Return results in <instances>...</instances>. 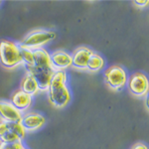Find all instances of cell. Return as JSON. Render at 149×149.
Returning <instances> with one entry per match:
<instances>
[{
	"mask_svg": "<svg viewBox=\"0 0 149 149\" xmlns=\"http://www.w3.org/2000/svg\"><path fill=\"white\" fill-rule=\"evenodd\" d=\"M133 3L135 4V5H137L138 7H144L148 4V1L147 0H144V1H137V0H136V1H134Z\"/></svg>",
	"mask_w": 149,
	"mask_h": 149,
	"instance_id": "ffe728a7",
	"label": "cell"
},
{
	"mask_svg": "<svg viewBox=\"0 0 149 149\" xmlns=\"http://www.w3.org/2000/svg\"><path fill=\"white\" fill-rule=\"evenodd\" d=\"M46 122V118L38 112L31 111L22 115L20 123L22 124L25 131H34L41 128Z\"/></svg>",
	"mask_w": 149,
	"mask_h": 149,
	"instance_id": "52a82bcc",
	"label": "cell"
},
{
	"mask_svg": "<svg viewBox=\"0 0 149 149\" xmlns=\"http://www.w3.org/2000/svg\"><path fill=\"white\" fill-rule=\"evenodd\" d=\"M7 127H8V130L12 131L16 135H18L19 138L23 141V139L25 138L26 135V131L20 122H7Z\"/></svg>",
	"mask_w": 149,
	"mask_h": 149,
	"instance_id": "9a60e30c",
	"label": "cell"
},
{
	"mask_svg": "<svg viewBox=\"0 0 149 149\" xmlns=\"http://www.w3.org/2000/svg\"><path fill=\"white\" fill-rule=\"evenodd\" d=\"M8 131V127H7V122L1 120L0 121V137L3 135L5 132Z\"/></svg>",
	"mask_w": 149,
	"mask_h": 149,
	"instance_id": "ac0fdd59",
	"label": "cell"
},
{
	"mask_svg": "<svg viewBox=\"0 0 149 149\" xmlns=\"http://www.w3.org/2000/svg\"><path fill=\"white\" fill-rule=\"evenodd\" d=\"M93 52L86 47H81L73 53L72 56V67L78 70H86L88 62Z\"/></svg>",
	"mask_w": 149,
	"mask_h": 149,
	"instance_id": "30bf717a",
	"label": "cell"
},
{
	"mask_svg": "<svg viewBox=\"0 0 149 149\" xmlns=\"http://www.w3.org/2000/svg\"><path fill=\"white\" fill-rule=\"evenodd\" d=\"M18 141H22V140L19 138L18 135H16L15 133H13V132L10 131V130L5 132V133L0 137V142H2V143L10 144V143L18 142Z\"/></svg>",
	"mask_w": 149,
	"mask_h": 149,
	"instance_id": "2e32d148",
	"label": "cell"
},
{
	"mask_svg": "<svg viewBox=\"0 0 149 149\" xmlns=\"http://www.w3.org/2000/svg\"><path fill=\"white\" fill-rule=\"evenodd\" d=\"M0 117L5 122H20L22 113L16 109L11 102L0 100Z\"/></svg>",
	"mask_w": 149,
	"mask_h": 149,
	"instance_id": "9c48e42d",
	"label": "cell"
},
{
	"mask_svg": "<svg viewBox=\"0 0 149 149\" xmlns=\"http://www.w3.org/2000/svg\"><path fill=\"white\" fill-rule=\"evenodd\" d=\"M128 90L135 97H145L148 93V80L147 77L142 73H135L131 74L127 81Z\"/></svg>",
	"mask_w": 149,
	"mask_h": 149,
	"instance_id": "8992f818",
	"label": "cell"
},
{
	"mask_svg": "<svg viewBox=\"0 0 149 149\" xmlns=\"http://www.w3.org/2000/svg\"><path fill=\"white\" fill-rule=\"evenodd\" d=\"M56 38V33L54 31L50 30H35L33 32L29 33L22 42L19 44L29 48L32 51L36 49H40L43 46L49 43L50 41L54 40Z\"/></svg>",
	"mask_w": 149,
	"mask_h": 149,
	"instance_id": "277c9868",
	"label": "cell"
},
{
	"mask_svg": "<svg viewBox=\"0 0 149 149\" xmlns=\"http://www.w3.org/2000/svg\"><path fill=\"white\" fill-rule=\"evenodd\" d=\"M0 63L6 69H13L23 64L18 44L8 40L0 42Z\"/></svg>",
	"mask_w": 149,
	"mask_h": 149,
	"instance_id": "3957f363",
	"label": "cell"
},
{
	"mask_svg": "<svg viewBox=\"0 0 149 149\" xmlns=\"http://www.w3.org/2000/svg\"><path fill=\"white\" fill-rule=\"evenodd\" d=\"M19 50H20V54L22 57L23 64L25 67H32L34 66V56H33V51L29 48L23 46L21 44H18Z\"/></svg>",
	"mask_w": 149,
	"mask_h": 149,
	"instance_id": "5bb4252c",
	"label": "cell"
},
{
	"mask_svg": "<svg viewBox=\"0 0 149 149\" xmlns=\"http://www.w3.org/2000/svg\"><path fill=\"white\" fill-rule=\"evenodd\" d=\"M23 146L24 145H23L22 141H18V142L10 143V144L0 142V149H21Z\"/></svg>",
	"mask_w": 149,
	"mask_h": 149,
	"instance_id": "e0dca14e",
	"label": "cell"
},
{
	"mask_svg": "<svg viewBox=\"0 0 149 149\" xmlns=\"http://www.w3.org/2000/svg\"><path fill=\"white\" fill-rule=\"evenodd\" d=\"M21 91L27 93L30 97L37 95L39 92V88H38L37 81L30 74H26V76L24 77L22 83H21Z\"/></svg>",
	"mask_w": 149,
	"mask_h": 149,
	"instance_id": "7c38bea8",
	"label": "cell"
},
{
	"mask_svg": "<svg viewBox=\"0 0 149 149\" xmlns=\"http://www.w3.org/2000/svg\"><path fill=\"white\" fill-rule=\"evenodd\" d=\"M104 81L109 88L113 91H120L126 86V72L120 66H111L107 69L104 73Z\"/></svg>",
	"mask_w": 149,
	"mask_h": 149,
	"instance_id": "5b68a950",
	"label": "cell"
},
{
	"mask_svg": "<svg viewBox=\"0 0 149 149\" xmlns=\"http://www.w3.org/2000/svg\"><path fill=\"white\" fill-rule=\"evenodd\" d=\"M50 59L54 70L56 72H62L72 67V56L69 53L59 50L50 54Z\"/></svg>",
	"mask_w": 149,
	"mask_h": 149,
	"instance_id": "ba28073f",
	"label": "cell"
},
{
	"mask_svg": "<svg viewBox=\"0 0 149 149\" xmlns=\"http://www.w3.org/2000/svg\"><path fill=\"white\" fill-rule=\"evenodd\" d=\"M67 79L66 72H56L52 77L48 88L49 102L57 109H63L71 100V93L67 86Z\"/></svg>",
	"mask_w": 149,
	"mask_h": 149,
	"instance_id": "7a4b0ae2",
	"label": "cell"
},
{
	"mask_svg": "<svg viewBox=\"0 0 149 149\" xmlns=\"http://www.w3.org/2000/svg\"><path fill=\"white\" fill-rule=\"evenodd\" d=\"M10 102L16 109L22 112L27 110L31 107V104H32V97H30L27 93L22 92L21 90H19L13 93Z\"/></svg>",
	"mask_w": 149,
	"mask_h": 149,
	"instance_id": "8fae6325",
	"label": "cell"
},
{
	"mask_svg": "<svg viewBox=\"0 0 149 149\" xmlns=\"http://www.w3.org/2000/svg\"><path fill=\"white\" fill-rule=\"evenodd\" d=\"M33 56H34V66L26 67L27 73L30 74L36 80L39 91L47 92L52 77L56 73L52 66L50 54L46 49L40 48L33 51Z\"/></svg>",
	"mask_w": 149,
	"mask_h": 149,
	"instance_id": "6da1fadb",
	"label": "cell"
},
{
	"mask_svg": "<svg viewBox=\"0 0 149 149\" xmlns=\"http://www.w3.org/2000/svg\"><path fill=\"white\" fill-rule=\"evenodd\" d=\"M145 107H146V109L148 110V97L145 95Z\"/></svg>",
	"mask_w": 149,
	"mask_h": 149,
	"instance_id": "44dd1931",
	"label": "cell"
},
{
	"mask_svg": "<svg viewBox=\"0 0 149 149\" xmlns=\"http://www.w3.org/2000/svg\"><path fill=\"white\" fill-rule=\"evenodd\" d=\"M131 149H148V148L144 143H136L135 145L132 146Z\"/></svg>",
	"mask_w": 149,
	"mask_h": 149,
	"instance_id": "d6986e66",
	"label": "cell"
},
{
	"mask_svg": "<svg viewBox=\"0 0 149 149\" xmlns=\"http://www.w3.org/2000/svg\"><path fill=\"white\" fill-rule=\"evenodd\" d=\"M103 67H104V60L102 59V57H100L97 54H93L91 56L90 60L88 62V66H86V70L90 72H98L100 71Z\"/></svg>",
	"mask_w": 149,
	"mask_h": 149,
	"instance_id": "4fadbf2b",
	"label": "cell"
},
{
	"mask_svg": "<svg viewBox=\"0 0 149 149\" xmlns=\"http://www.w3.org/2000/svg\"><path fill=\"white\" fill-rule=\"evenodd\" d=\"M21 149H27V148H26V147H25V146H23V147H22V148H21Z\"/></svg>",
	"mask_w": 149,
	"mask_h": 149,
	"instance_id": "7402d4cb",
	"label": "cell"
}]
</instances>
